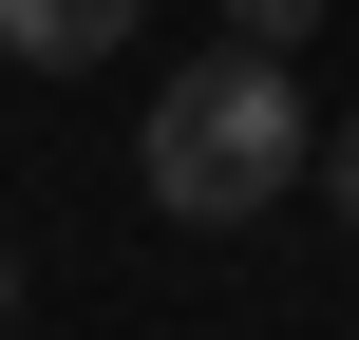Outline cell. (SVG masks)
I'll return each instance as SVG.
<instances>
[{
	"label": "cell",
	"mask_w": 359,
	"mask_h": 340,
	"mask_svg": "<svg viewBox=\"0 0 359 340\" xmlns=\"http://www.w3.org/2000/svg\"><path fill=\"white\" fill-rule=\"evenodd\" d=\"M133 38V0H0V57H38V76H95Z\"/></svg>",
	"instance_id": "2"
},
{
	"label": "cell",
	"mask_w": 359,
	"mask_h": 340,
	"mask_svg": "<svg viewBox=\"0 0 359 340\" xmlns=\"http://www.w3.org/2000/svg\"><path fill=\"white\" fill-rule=\"evenodd\" d=\"M303 170H322V114H303V76H284L265 38L189 57V76L133 114V189H151L170 227H246V208H284Z\"/></svg>",
	"instance_id": "1"
},
{
	"label": "cell",
	"mask_w": 359,
	"mask_h": 340,
	"mask_svg": "<svg viewBox=\"0 0 359 340\" xmlns=\"http://www.w3.org/2000/svg\"><path fill=\"white\" fill-rule=\"evenodd\" d=\"M322 189H341V227H359V114H341V132H322Z\"/></svg>",
	"instance_id": "4"
},
{
	"label": "cell",
	"mask_w": 359,
	"mask_h": 340,
	"mask_svg": "<svg viewBox=\"0 0 359 340\" xmlns=\"http://www.w3.org/2000/svg\"><path fill=\"white\" fill-rule=\"evenodd\" d=\"M227 38H265V57H303V38H322V0H227Z\"/></svg>",
	"instance_id": "3"
}]
</instances>
